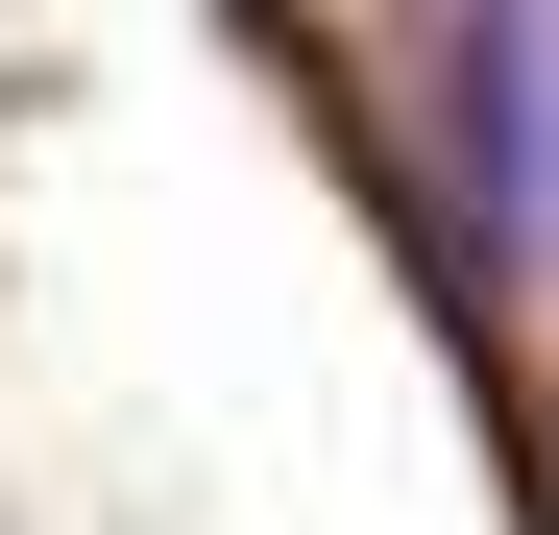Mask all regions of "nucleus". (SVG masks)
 <instances>
[{
  "label": "nucleus",
  "instance_id": "1",
  "mask_svg": "<svg viewBox=\"0 0 559 535\" xmlns=\"http://www.w3.org/2000/svg\"><path fill=\"white\" fill-rule=\"evenodd\" d=\"M535 73H559L535 25H462V49H438V98H462V243H487V268H511V219H535Z\"/></svg>",
  "mask_w": 559,
  "mask_h": 535
}]
</instances>
